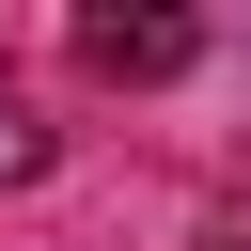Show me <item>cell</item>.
Returning a JSON list of instances; mask_svg holds the SVG:
<instances>
[{"label": "cell", "instance_id": "6da1fadb", "mask_svg": "<svg viewBox=\"0 0 251 251\" xmlns=\"http://www.w3.org/2000/svg\"><path fill=\"white\" fill-rule=\"evenodd\" d=\"M188 47H204L188 16H78V63L94 78H188Z\"/></svg>", "mask_w": 251, "mask_h": 251}, {"label": "cell", "instance_id": "7a4b0ae2", "mask_svg": "<svg viewBox=\"0 0 251 251\" xmlns=\"http://www.w3.org/2000/svg\"><path fill=\"white\" fill-rule=\"evenodd\" d=\"M31 173H47V126H31L16 94H0V188H31Z\"/></svg>", "mask_w": 251, "mask_h": 251}]
</instances>
